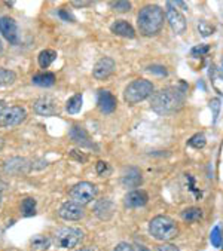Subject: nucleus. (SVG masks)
Returning a JSON list of instances; mask_svg holds the SVG:
<instances>
[{"instance_id": "f257e3e1", "label": "nucleus", "mask_w": 223, "mask_h": 251, "mask_svg": "<svg viewBox=\"0 0 223 251\" xmlns=\"http://www.w3.org/2000/svg\"><path fill=\"white\" fill-rule=\"evenodd\" d=\"M185 104V89L177 86L164 88L150 98V107L158 115H170L179 112Z\"/></svg>"}, {"instance_id": "f03ea898", "label": "nucleus", "mask_w": 223, "mask_h": 251, "mask_svg": "<svg viewBox=\"0 0 223 251\" xmlns=\"http://www.w3.org/2000/svg\"><path fill=\"white\" fill-rule=\"evenodd\" d=\"M164 20L165 14L162 8H159L158 5H147L139 12L137 25L143 36L152 37L161 33L164 27Z\"/></svg>"}, {"instance_id": "7ed1b4c3", "label": "nucleus", "mask_w": 223, "mask_h": 251, "mask_svg": "<svg viewBox=\"0 0 223 251\" xmlns=\"http://www.w3.org/2000/svg\"><path fill=\"white\" fill-rule=\"evenodd\" d=\"M149 233L161 242H168L179 235L177 223L168 216H156L149 223Z\"/></svg>"}, {"instance_id": "20e7f679", "label": "nucleus", "mask_w": 223, "mask_h": 251, "mask_svg": "<svg viewBox=\"0 0 223 251\" xmlns=\"http://www.w3.org/2000/svg\"><path fill=\"white\" fill-rule=\"evenodd\" d=\"M153 95V83L146 79L133 80L124 91V100L128 104H137Z\"/></svg>"}, {"instance_id": "39448f33", "label": "nucleus", "mask_w": 223, "mask_h": 251, "mask_svg": "<svg viewBox=\"0 0 223 251\" xmlns=\"http://www.w3.org/2000/svg\"><path fill=\"white\" fill-rule=\"evenodd\" d=\"M84 238V232L78 227H63L54 236V241L60 248H73Z\"/></svg>"}, {"instance_id": "423d86ee", "label": "nucleus", "mask_w": 223, "mask_h": 251, "mask_svg": "<svg viewBox=\"0 0 223 251\" xmlns=\"http://www.w3.org/2000/svg\"><path fill=\"white\" fill-rule=\"evenodd\" d=\"M97 195V187L95 184L89 183V181H81L78 184H75L70 190V198L75 202L81 204V205H86L91 201L95 198Z\"/></svg>"}, {"instance_id": "0eeeda50", "label": "nucleus", "mask_w": 223, "mask_h": 251, "mask_svg": "<svg viewBox=\"0 0 223 251\" xmlns=\"http://www.w3.org/2000/svg\"><path fill=\"white\" fill-rule=\"evenodd\" d=\"M165 17H167V21H168L171 30L176 34L185 33V30H186V18L180 12V9L176 6V3H173V2H167L165 3Z\"/></svg>"}, {"instance_id": "6e6552de", "label": "nucleus", "mask_w": 223, "mask_h": 251, "mask_svg": "<svg viewBox=\"0 0 223 251\" xmlns=\"http://www.w3.org/2000/svg\"><path fill=\"white\" fill-rule=\"evenodd\" d=\"M33 110L40 116H55L60 112L57 100H55L54 97H49V95L37 98L33 104Z\"/></svg>"}, {"instance_id": "1a4fd4ad", "label": "nucleus", "mask_w": 223, "mask_h": 251, "mask_svg": "<svg viewBox=\"0 0 223 251\" xmlns=\"http://www.w3.org/2000/svg\"><path fill=\"white\" fill-rule=\"evenodd\" d=\"M27 118L26 109L21 106H12L8 107L2 115H0V125L2 126H15L24 122Z\"/></svg>"}, {"instance_id": "9d476101", "label": "nucleus", "mask_w": 223, "mask_h": 251, "mask_svg": "<svg viewBox=\"0 0 223 251\" xmlns=\"http://www.w3.org/2000/svg\"><path fill=\"white\" fill-rule=\"evenodd\" d=\"M0 33H2V36L11 45H17L20 42L18 25H17L15 20L11 18V17H2V18H0Z\"/></svg>"}, {"instance_id": "9b49d317", "label": "nucleus", "mask_w": 223, "mask_h": 251, "mask_svg": "<svg viewBox=\"0 0 223 251\" xmlns=\"http://www.w3.org/2000/svg\"><path fill=\"white\" fill-rule=\"evenodd\" d=\"M97 106H98L101 113H106V115L113 113L116 110V106H118V100L110 91L100 89L97 94Z\"/></svg>"}, {"instance_id": "f8f14e48", "label": "nucleus", "mask_w": 223, "mask_h": 251, "mask_svg": "<svg viewBox=\"0 0 223 251\" xmlns=\"http://www.w3.org/2000/svg\"><path fill=\"white\" fill-rule=\"evenodd\" d=\"M85 214V210H84V205L75 202V201H67L64 202L60 210H58V216L64 220H81Z\"/></svg>"}, {"instance_id": "ddd939ff", "label": "nucleus", "mask_w": 223, "mask_h": 251, "mask_svg": "<svg viewBox=\"0 0 223 251\" xmlns=\"http://www.w3.org/2000/svg\"><path fill=\"white\" fill-rule=\"evenodd\" d=\"M115 66L116 64H115V60L113 58L103 57V58H100L95 63V66L92 69V76L95 79H98V80H104V79H107L112 73L115 72Z\"/></svg>"}, {"instance_id": "4468645a", "label": "nucleus", "mask_w": 223, "mask_h": 251, "mask_svg": "<svg viewBox=\"0 0 223 251\" xmlns=\"http://www.w3.org/2000/svg\"><path fill=\"white\" fill-rule=\"evenodd\" d=\"M147 201H149V195L141 189H136L125 195L124 205L127 208H139V207H144L147 204Z\"/></svg>"}, {"instance_id": "2eb2a0df", "label": "nucleus", "mask_w": 223, "mask_h": 251, "mask_svg": "<svg viewBox=\"0 0 223 251\" xmlns=\"http://www.w3.org/2000/svg\"><path fill=\"white\" fill-rule=\"evenodd\" d=\"M94 214H95L100 220L107 222V220H110L112 217H113V214H115V204L112 202L110 199L103 198V199H100L98 202L95 204V207H94Z\"/></svg>"}, {"instance_id": "dca6fc26", "label": "nucleus", "mask_w": 223, "mask_h": 251, "mask_svg": "<svg viewBox=\"0 0 223 251\" xmlns=\"http://www.w3.org/2000/svg\"><path fill=\"white\" fill-rule=\"evenodd\" d=\"M70 137L75 143H78L81 147H95V144L92 143V140L89 138L88 132L85 131L84 126H79V125H73L72 129H70Z\"/></svg>"}, {"instance_id": "f3484780", "label": "nucleus", "mask_w": 223, "mask_h": 251, "mask_svg": "<svg viewBox=\"0 0 223 251\" xmlns=\"http://www.w3.org/2000/svg\"><path fill=\"white\" fill-rule=\"evenodd\" d=\"M110 30H112V33H113V34L121 36V37H125V39H133V37H136V30H134V27H133L128 21H125V20H118V21H115L113 24L110 25Z\"/></svg>"}, {"instance_id": "a211bd4d", "label": "nucleus", "mask_w": 223, "mask_h": 251, "mask_svg": "<svg viewBox=\"0 0 223 251\" xmlns=\"http://www.w3.org/2000/svg\"><path fill=\"white\" fill-rule=\"evenodd\" d=\"M141 181H143V177H141V173L137 168L130 167V168H125L124 170L121 183L125 187H139L141 184Z\"/></svg>"}, {"instance_id": "6ab92c4d", "label": "nucleus", "mask_w": 223, "mask_h": 251, "mask_svg": "<svg viewBox=\"0 0 223 251\" xmlns=\"http://www.w3.org/2000/svg\"><path fill=\"white\" fill-rule=\"evenodd\" d=\"M208 76H210V80H211V85H213L214 91L219 92L220 95H223V73L216 66H211L210 72H208Z\"/></svg>"}, {"instance_id": "aec40b11", "label": "nucleus", "mask_w": 223, "mask_h": 251, "mask_svg": "<svg viewBox=\"0 0 223 251\" xmlns=\"http://www.w3.org/2000/svg\"><path fill=\"white\" fill-rule=\"evenodd\" d=\"M31 82L37 86H42V88H49L55 83V75L54 73H39V75H34L31 77Z\"/></svg>"}, {"instance_id": "412c9836", "label": "nucleus", "mask_w": 223, "mask_h": 251, "mask_svg": "<svg viewBox=\"0 0 223 251\" xmlns=\"http://www.w3.org/2000/svg\"><path fill=\"white\" fill-rule=\"evenodd\" d=\"M82 103H84V98H82V94H76L73 97H70L66 103V110L70 113V115H76L81 112L82 109Z\"/></svg>"}, {"instance_id": "4be33fe9", "label": "nucleus", "mask_w": 223, "mask_h": 251, "mask_svg": "<svg viewBox=\"0 0 223 251\" xmlns=\"http://www.w3.org/2000/svg\"><path fill=\"white\" fill-rule=\"evenodd\" d=\"M55 60H57V52L52 51V49H45V51H42L37 57L39 66L42 69H48Z\"/></svg>"}, {"instance_id": "5701e85b", "label": "nucleus", "mask_w": 223, "mask_h": 251, "mask_svg": "<svg viewBox=\"0 0 223 251\" xmlns=\"http://www.w3.org/2000/svg\"><path fill=\"white\" fill-rule=\"evenodd\" d=\"M26 162H27L26 159L14 158V159H11V161L6 162L5 170H6L8 173H24V171H26V167H27Z\"/></svg>"}, {"instance_id": "b1692460", "label": "nucleus", "mask_w": 223, "mask_h": 251, "mask_svg": "<svg viewBox=\"0 0 223 251\" xmlns=\"http://www.w3.org/2000/svg\"><path fill=\"white\" fill-rule=\"evenodd\" d=\"M202 217V210L198 207H189L182 211V219L185 222H198Z\"/></svg>"}, {"instance_id": "393cba45", "label": "nucleus", "mask_w": 223, "mask_h": 251, "mask_svg": "<svg viewBox=\"0 0 223 251\" xmlns=\"http://www.w3.org/2000/svg\"><path fill=\"white\" fill-rule=\"evenodd\" d=\"M30 244H31V248L33 250H48L49 245H51V239L48 236H43V235H36L30 239Z\"/></svg>"}, {"instance_id": "a878e982", "label": "nucleus", "mask_w": 223, "mask_h": 251, "mask_svg": "<svg viewBox=\"0 0 223 251\" xmlns=\"http://www.w3.org/2000/svg\"><path fill=\"white\" fill-rule=\"evenodd\" d=\"M15 79H17L15 72L0 67V86H8V85H12V83L15 82Z\"/></svg>"}, {"instance_id": "bb28decb", "label": "nucleus", "mask_w": 223, "mask_h": 251, "mask_svg": "<svg viewBox=\"0 0 223 251\" xmlns=\"http://www.w3.org/2000/svg\"><path fill=\"white\" fill-rule=\"evenodd\" d=\"M21 211L26 217L36 214V201L33 198H26L21 202Z\"/></svg>"}, {"instance_id": "cd10ccee", "label": "nucleus", "mask_w": 223, "mask_h": 251, "mask_svg": "<svg viewBox=\"0 0 223 251\" xmlns=\"http://www.w3.org/2000/svg\"><path fill=\"white\" fill-rule=\"evenodd\" d=\"M188 144H189L191 147H194V149L199 150V149H202V147L207 144L205 135H204L202 132H198V134H195L194 137H191V140L188 141Z\"/></svg>"}, {"instance_id": "c85d7f7f", "label": "nucleus", "mask_w": 223, "mask_h": 251, "mask_svg": "<svg viewBox=\"0 0 223 251\" xmlns=\"http://www.w3.org/2000/svg\"><path fill=\"white\" fill-rule=\"evenodd\" d=\"M210 241L213 244V247L216 248H220L222 247V242H223V236H222V230L219 226H214L211 233H210Z\"/></svg>"}, {"instance_id": "c756f323", "label": "nucleus", "mask_w": 223, "mask_h": 251, "mask_svg": "<svg viewBox=\"0 0 223 251\" xmlns=\"http://www.w3.org/2000/svg\"><path fill=\"white\" fill-rule=\"evenodd\" d=\"M198 31H199V34H201V36L208 37V36L214 34L216 27H214V25H211V24H210V23H207V21H201V23L198 24Z\"/></svg>"}, {"instance_id": "7c9ffc66", "label": "nucleus", "mask_w": 223, "mask_h": 251, "mask_svg": "<svg viewBox=\"0 0 223 251\" xmlns=\"http://www.w3.org/2000/svg\"><path fill=\"white\" fill-rule=\"evenodd\" d=\"M110 6L116 12H128L131 11V3L127 0H118V2H110Z\"/></svg>"}, {"instance_id": "2f4dec72", "label": "nucleus", "mask_w": 223, "mask_h": 251, "mask_svg": "<svg viewBox=\"0 0 223 251\" xmlns=\"http://www.w3.org/2000/svg\"><path fill=\"white\" fill-rule=\"evenodd\" d=\"M220 100L219 98H211L210 100V109H211V113H213V124H216L217 118H219V113H220Z\"/></svg>"}, {"instance_id": "473e14b6", "label": "nucleus", "mask_w": 223, "mask_h": 251, "mask_svg": "<svg viewBox=\"0 0 223 251\" xmlns=\"http://www.w3.org/2000/svg\"><path fill=\"white\" fill-rule=\"evenodd\" d=\"M208 51H210V46L205 45V43H202V45H198V46L192 48L191 54H192L194 57H202V55H205Z\"/></svg>"}, {"instance_id": "72a5a7b5", "label": "nucleus", "mask_w": 223, "mask_h": 251, "mask_svg": "<svg viewBox=\"0 0 223 251\" xmlns=\"http://www.w3.org/2000/svg\"><path fill=\"white\" fill-rule=\"evenodd\" d=\"M147 72L155 73V75H159V76H167V70H165V67H164V66H158V64L149 66V67H147Z\"/></svg>"}, {"instance_id": "f704fd0d", "label": "nucleus", "mask_w": 223, "mask_h": 251, "mask_svg": "<svg viewBox=\"0 0 223 251\" xmlns=\"http://www.w3.org/2000/svg\"><path fill=\"white\" fill-rule=\"evenodd\" d=\"M70 158H72V159H76V161L81 162V164L86 162V159H88L82 152H79V150H72V152H70Z\"/></svg>"}, {"instance_id": "c9c22d12", "label": "nucleus", "mask_w": 223, "mask_h": 251, "mask_svg": "<svg viewBox=\"0 0 223 251\" xmlns=\"http://www.w3.org/2000/svg\"><path fill=\"white\" fill-rule=\"evenodd\" d=\"M115 251H136L134 247L128 242H119L116 247H115Z\"/></svg>"}, {"instance_id": "e433bc0d", "label": "nucleus", "mask_w": 223, "mask_h": 251, "mask_svg": "<svg viewBox=\"0 0 223 251\" xmlns=\"http://www.w3.org/2000/svg\"><path fill=\"white\" fill-rule=\"evenodd\" d=\"M156 251H180L179 250V247H176L174 244H162V245H159L158 247V250Z\"/></svg>"}, {"instance_id": "4c0bfd02", "label": "nucleus", "mask_w": 223, "mask_h": 251, "mask_svg": "<svg viewBox=\"0 0 223 251\" xmlns=\"http://www.w3.org/2000/svg\"><path fill=\"white\" fill-rule=\"evenodd\" d=\"M95 170H97V173H98L100 176H104V173L107 171V162H104V161H98V162H97V165H95Z\"/></svg>"}, {"instance_id": "58836bf2", "label": "nucleus", "mask_w": 223, "mask_h": 251, "mask_svg": "<svg viewBox=\"0 0 223 251\" xmlns=\"http://www.w3.org/2000/svg\"><path fill=\"white\" fill-rule=\"evenodd\" d=\"M58 15H60L64 21H72V23L75 21V18H73L69 12H66L64 9H60V11H58Z\"/></svg>"}, {"instance_id": "ea45409f", "label": "nucleus", "mask_w": 223, "mask_h": 251, "mask_svg": "<svg viewBox=\"0 0 223 251\" xmlns=\"http://www.w3.org/2000/svg\"><path fill=\"white\" fill-rule=\"evenodd\" d=\"M72 5L76 6V8H85V6H89L91 2H84V0H82V2H78V0H73Z\"/></svg>"}, {"instance_id": "a19ab883", "label": "nucleus", "mask_w": 223, "mask_h": 251, "mask_svg": "<svg viewBox=\"0 0 223 251\" xmlns=\"http://www.w3.org/2000/svg\"><path fill=\"white\" fill-rule=\"evenodd\" d=\"M134 250H136V251H150V250H149L147 247H144L143 244H139V242H137V244L134 245Z\"/></svg>"}, {"instance_id": "79ce46f5", "label": "nucleus", "mask_w": 223, "mask_h": 251, "mask_svg": "<svg viewBox=\"0 0 223 251\" xmlns=\"http://www.w3.org/2000/svg\"><path fill=\"white\" fill-rule=\"evenodd\" d=\"M8 109V104H6V101H3V100H0V115H2L5 110Z\"/></svg>"}, {"instance_id": "37998d69", "label": "nucleus", "mask_w": 223, "mask_h": 251, "mask_svg": "<svg viewBox=\"0 0 223 251\" xmlns=\"http://www.w3.org/2000/svg\"><path fill=\"white\" fill-rule=\"evenodd\" d=\"M3 143H5V141H3V138L0 137V152H2V149H3Z\"/></svg>"}, {"instance_id": "c03bdc74", "label": "nucleus", "mask_w": 223, "mask_h": 251, "mask_svg": "<svg viewBox=\"0 0 223 251\" xmlns=\"http://www.w3.org/2000/svg\"><path fill=\"white\" fill-rule=\"evenodd\" d=\"M78 251H92V250H89V248H79Z\"/></svg>"}, {"instance_id": "a18cd8bd", "label": "nucleus", "mask_w": 223, "mask_h": 251, "mask_svg": "<svg viewBox=\"0 0 223 251\" xmlns=\"http://www.w3.org/2000/svg\"><path fill=\"white\" fill-rule=\"evenodd\" d=\"M0 202H2V190H0Z\"/></svg>"}, {"instance_id": "49530a36", "label": "nucleus", "mask_w": 223, "mask_h": 251, "mask_svg": "<svg viewBox=\"0 0 223 251\" xmlns=\"http://www.w3.org/2000/svg\"><path fill=\"white\" fill-rule=\"evenodd\" d=\"M220 70H223V61H222V69Z\"/></svg>"}, {"instance_id": "de8ad7c7", "label": "nucleus", "mask_w": 223, "mask_h": 251, "mask_svg": "<svg viewBox=\"0 0 223 251\" xmlns=\"http://www.w3.org/2000/svg\"><path fill=\"white\" fill-rule=\"evenodd\" d=\"M0 49H2V42H0Z\"/></svg>"}]
</instances>
